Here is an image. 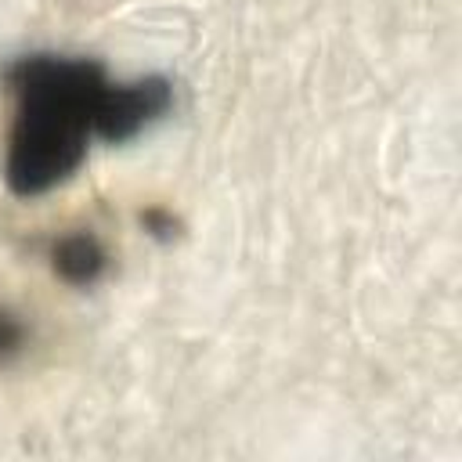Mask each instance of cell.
<instances>
[{"mask_svg":"<svg viewBox=\"0 0 462 462\" xmlns=\"http://www.w3.org/2000/svg\"><path fill=\"white\" fill-rule=\"evenodd\" d=\"M141 227H144L152 238H159V242H170V238H177V231H180L177 217H173L170 209H162V206L144 209V213H141Z\"/></svg>","mask_w":462,"mask_h":462,"instance_id":"5b68a950","label":"cell"},{"mask_svg":"<svg viewBox=\"0 0 462 462\" xmlns=\"http://www.w3.org/2000/svg\"><path fill=\"white\" fill-rule=\"evenodd\" d=\"M25 346H29V328H25V321H22L14 310L0 307V365H4V361H14Z\"/></svg>","mask_w":462,"mask_h":462,"instance_id":"277c9868","label":"cell"},{"mask_svg":"<svg viewBox=\"0 0 462 462\" xmlns=\"http://www.w3.org/2000/svg\"><path fill=\"white\" fill-rule=\"evenodd\" d=\"M108 83L94 58L40 51L4 65V87L14 94L4 180L14 195H47L83 166Z\"/></svg>","mask_w":462,"mask_h":462,"instance_id":"6da1fadb","label":"cell"},{"mask_svg":"<svg viewBox=\"0 0 462 462\" xmlns=\"http://www.w3.org/2000/svg\"><path fill=\"white\" fill-rule=\"evenodd\" d=\"M173 108V83L166 76H141L126 83H108L97 105L94 137L105 144H126L148 126H155Z\"/></svg>","mask_w":462,"mask_h":462,"instance_id":"7a4b0ae2","label":"cell"},{"mask_svg":"<svg viewBox=\"0 0 462 462\" xmlns=\"http://www.w3.org/2000/svg\"><path fill=\"white\" fill-rule=\"evenodd\" d=\"M51 267H54V274L65 285L87 289V285H97L105 278V271H108V249H105V242L97 235L72 231V235H61L51 245Z\"/></svg>","mask_w":462,"mask_h":462,"instance_id":"3957f363","label":"cell"}]
</instances>
